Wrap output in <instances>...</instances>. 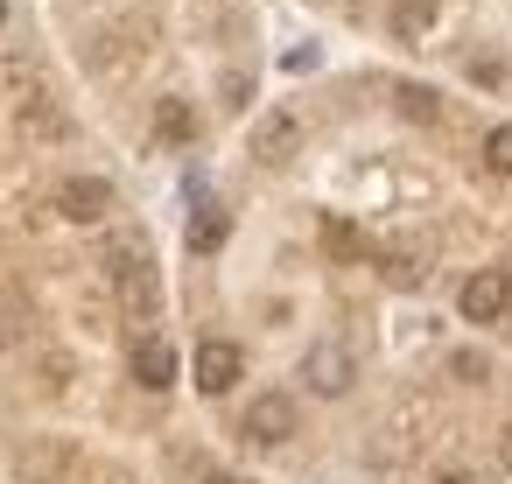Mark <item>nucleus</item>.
<instances>
[{
    "label": "nucleus",
    "instance_id": "1",
    "mask_svg": "<svg viewBox=\"0 0 512 484\" xmlns=\"http://www.w3.org/2000/svg\"><path fill=\"white\" fill-rule=\"evenodd\" d=\"M113 295H120L127 316H155L162 309V274H155V260H148L141 239L113 246Z\"/></svg>",
    "mask_w": 512,
    "mask_h": 484
},
{
    "label": "nucleus",
    "instance_id": "2",
    "mask_svg": "<svg viewBox=\"0 0 512 484\" xmlns=\"http://www.w3.org/2000/svg\"><path fill=\"white\" fill-rule=\"evenodd\" d=\"M456 309H463L470 323H498V316L512 309V274H505V267H477V274L456 288Z\"/></svg>",
    "mask_w": 512,
    "mask_h": 484
},
{
    "label": "nucleus",
    "instance_id": "3",
    "mask_svg": "<svg viewBox=\"0 0 512 484\" xmlns=\"http://www.w3.org/2000/svg\"><path fill=\"white\" fill-rule=\"evenodd\" d=\"M302 379H309V393H323V400H337V393H351V379H358V358L344 351V344H309L302 351Z\"/></svg>",
    "mask_w": 512,
    "mask_h": 484
},
{
    "label": "nucleus",
    "instance_id": "4",
    "mask_svg": "<svg viewBox=\"0 0 512 484\" xmlns=\"http://www.w3.org/2000/svg\"><path fill=\"white\" fill-rule=\"evenodd\" d=\"M190 372H197V393H232V386H239V372H246V351H239V344H225V337H204V344H197V358H190Z\"/></svg>",
    "mask_w": 512,
    "mask_h": 484
},
{
    "label": "nucleus",
    "instance_id": "5",
    "mask_svg": "<svg viewBox=\"0 0 512 484\" xmlns=\"http://www.w3.org/2000/svg\"><path fill=\"white\" fill-rule=\"evenodd\" d=\"M57 211H64L71 225H99V218L113 211V183H106V176H64Z\"/></svg>",
    "mask_w": 512,
    "mask_h": 484
},
{
    "label": "nucleus",
    "instance_id": "6",
    "mask_svg": "<svg viewBox=\"0 0 512 484\" xmlns=\"http://www.w3.org/2000/svg\"><path fill=\"white\" fill-rule=\"evenodd\" d=\"M246 442H260V449H274V442H288L295 435V400L288 393H260L253 407H246Z\"/></svg>",
    "mask_w": 512,
    "mask_h": 484
},
{
    "label": "nucleus",
    "instance_id": "7",
    "mask_svg": "<svg viewBox=\"0 0 512 484\" xmlns=\"http://www.w3.org/2000/svg\"><path fill=\"white\" fill-rule=\"evenodd\" d=\"M134 379H141L148 393H169V386H176V344L148 330V337L134 344Z\"/></svg>",
    "mask_w": 512,
    "mask_h": 484
},
{
    "label": "nucleus",
    "instance_id": "8",
    "mask_svg": "<svg viewBox=\"0 0 512 484\" xmlns=\"http://www.w3.org/2000/svg\"><path fill=\"white\" fill-rule=\"evenodd\" d=\"M295 148H302V127H295V113H267V120L253 127V155H260L267 169H281Z\"/></svg>",
    "mask_w": 512,
    "mask_h": 484
},
{
    "label": "nucleus",
    "instance_id": "9",
    "mask_svg": "<svg viewBox=\"0 0 512 484\" xmlns=\"http://www.w3.org/2000/svg\"><path fill=\"white\" fill-rule=\"evenodd\" d=\"M232 239V211H218V204H204L197 218H190V253H218Z\"/></svg>",
    "mask_w": 512,
    "mask_h": 484
},
{
    "label": "nucleus",
    "instance_id": "10",
    "mask_svg": "<svg viewBox=\"0 0 512 484\" xmlns=\"http://www.w3.org/2000/svg\"><path fill=\"white\" fill-rule=\"evenodd\" d=\"M155 134H162V141H197V113H190V99H162V106H155Z\"/></svg>",
    "mask_w": 512,
    "mask_h": 484
},
{
    "label": "nucleus",
    "instance_id": "11",
    "mask_svg": "<svg viewBox=\"0 0 512 484\" xmlns=\"http://www.w3.org/2000/svg\"><path fill=\"white\" fill-rule=\"evenodd\" d=\"M323 253H330V260H358V253H365L358 225H351V218H323Z\"/></svg>",
    "mask_w": 512,
    "mask_h": 484
},
{
    "label": "nucleus",
    "instance_id": "12",
    "mask_svg": "<svg viewBox=\"0 0 512 484\" xmlns=\"http://www.w3.org/2000/svg\"><path fill=\"white\" fill-rule=\"evenodd\" d=\"M428 22H435V0H400V8H393V36H400V43L428 36Z\"/></svg>",
    "mask_w": 512,
    "mask_h": 484
},
{
    "label": "nucleus",
    "instance_id": "13",
    "mask_svg": "<svg viewBox=\"0 0 512 484\" xmlns=\"http://www.w3.org/2000/svg\"><path fill=\"white\" fill-rule=\"evenodd\" d=\"M393 99H400V113H407V120H421V127H435V120H442V106H435V92H428V85H400Z\"/></svg>",
    "mask_w": 512,
    "mask_h": 484
},
{
    "label": "nucleus",
    "instance_id": "14",
    "mask_svg": "<svg viewBox=\"0 0 512 484\" xmlns=\"http://www.w3.org/2000/svg\"><path fill=\"white\" fill-rule=\"evenodd\" d=\"M421 274H428V267H421V253H407V246H393V253H386V281H393V288H421Z\"/></svg>",
    "mask_w": 512,
    "mask_h": 484
},
{
    "label": "nucleus",
    "instance_id": "15",
    "mask_svg": "<svg viewBox=\"0 0 512 484\" xmlns=\"http://www.w3.org/2000/svg\"><path fill=\"white\" fill-rule=\"evenodd\" d=\"M484 169L491 176H512V127H491L484 134Z\"/></svg>",
    "mask_w": 512,
    "mask_h": 484
},
{
    "label": "nucleus",
    "instance_id": "16",
    "mask_svg": "<svg viewBox=\"0 0 512 484\" xmlns=\"http://www.w3.org/2000/svg\"><path fill=\"white\" fill-rule=\"evenodd\" d=\"M449 372H456V379H484V358H477V351H456Z\"/></svg>",
    "mask_w": 512,
    "mask_h": 484
},
{
    "label": "nucleus",
    "instance_id": "17",
    "mask_svg": "<svg viewBox=\"0 0 512 484\" xmlns=\"http://www.w3.org/2000/svg\"><path fill=\"white\" fill-rule=\"evenodd\" d=\"M435 484H477V477H463V470H456V477H435Z\"/></svg>",
    "mask_w": 512,
    "mask_h": 484
},
{
    "label": "nucleus",
    "instance_id": "18",
    "mask_svg": "<svg viewBox=\"0 0 512 484\" xmlns=\"http://www.w3.org/2000/svg\"><path fill=\"white\" fill-rule=\"evenodd\" d=\"M204 484H239V477H204Z\"/></svg>",
    "mask_w": 512,
    "mask_h": 484
}]
</instances>
